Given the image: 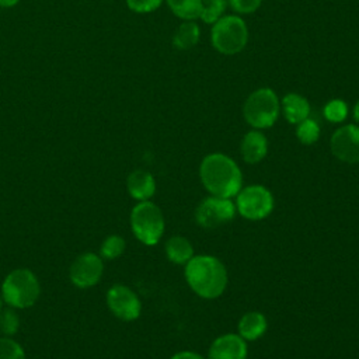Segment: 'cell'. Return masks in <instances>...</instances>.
<instances>
[{"mask_svg": "<svg viewBox=\"0 0 359 359\" xmlns=\"http://www.w3.org/2000/svg\"><path fill=\"white\" fill-rule=\"evenodd\" d=\"M130 227L140 243L146 245L157 244L164 233L161 209L150 201H140L130 212Z\"/></svg>", "mask_w": 359, "mask_h": 359, "instance_id": "obj_5", "label": "cell"}, {"mask_svg": "<svg viewBox=\"0 0 359 359\" xmlns=\"http://www.w3.org/2000/svg\"><path fill=\"white\" fill-rule=\"evenodd\" d=\"M236 212V205L231 198L210 195L202 199L196 206L195 220L203 229H216L230 222Z\"/></svg>", "mask_w": 359, "mask_h": 359, "instance_id": "obj_8", "label": "cell"}, {"mask_svg": "<svg viewBox=\"0 0 359 359\" xmlns=\"http://www.w3.org/2000/svg\"><path fill=\"white\" fill-rule=\"evenodd\" d=\"M39 282L29 269L11 271L1 286V294L4 300L17 309H25L32 306L39 296Z\"/></svg>", "mask_w": 359, "mask_h": 359, "instance_id": "obj_6", "label": "cell"}, {"mask_svg": "<svg viewBox=\"0 0 359 359\" xmlns=\"http://www.w3.org/2000/svg\"><path fill=\"white\" fill-rule=\"evenodd\" d=\"M199 177L210 195L222 198L236 196L243 185L238 164L224 153L205 156L199 165Z\"/></svg>", "mask_w": 359, "mask_h": 359, "instance_id": "obj_1", "label": "cell"}, {"mask_svg": "<svg viewBox=\"0 0 359 359\" xmlns=\"http://www.w3.org/2000/svg\"><path fill=\"white\" fill-rule=\"evenodd\" d=\"M348 112H349L348 104L339 98L330 100L323 108L324 118L332 123H341L342 121H345L348 116Z\"/></svg>", "mask_w": 359, "mask_h": 359, "instance_id": "obj_21", "label": "cell"}, {"mask_svg": "<svg viewBox=\"0 0 359 359\" xmlns=\"http://www.w3.org/2000/svg\"><path fill=\"white\" fill-rule=\"evenodd\" d=\"M163 0H126L128 7L135 13H151L161 6Z\"/></svg>", "mask_w": 359, "mask_h": 359, "instance_id": "obj_27", "label": "cell"}, {"mask_svg": "<svg viewBox=\"0 0 359 359\" xmlns=\"http://www.w3.org/2000/svg\"><path fill=\"white\" fill-rule=\"evenodd\" d=\"M266 317L259 311H248L241 316L237 324V334L245 341H255L266 331Z\"/></svg>", "mask_w": 359, "mask_h": 359, "instance_id": "obj_16", "label": "cell"}, {"mask_svg": "<svg viewBox=\"0 0 359 359\" xmlns=\"http://www.w3.org/2000/svg\"><path fill=\"white\" fill-rule=\"evenodd\" d=\"M268 153V140L266 136L258 130L252 129L247 132L240 143V154L243 160L248 164H257Z\"/></svg>", "mask_w": 359, "mask_h": 359, "instance_id": "obj_13", "label": "cell"}, {"mask_svg": "<svg viewBox=\"0 0 359 359\" xmlns=\"http://www.w3.org/2000/svg\"><path fill=\"white\" fill-rule=\"evenodd\" d=\"M18 316L13 309H4L0 311V330L6 335H11L18 330Z\"/></svg>", "mask_w": 359, "mask_h": 359, "instance_id": "obj_25", "label": "cell"}, {"mask_svg": "<svg viewBox=\"0 0 359 359\" xmlns=\"http://www.w3.org/2000/svg\"><path fill=\"white\" fill-rule=\"evenodd\" d=\"M280 112L289 123L297 125L310 114V104L306 97L297 93H289L280 100Z\"/></svg>", "mask_w": 359, "mask_h": 359, "instance_id": "obj_14", "label": "cell"}, {"mask_svg": "<svg viewBox=\"0 0 359 359\" xmlns=\"http://www.w3.org/2000/svg\"><path fill=\"white\" fill-rule=\"evenodd\" d=\"M236 210L247 220H261L271 215L273 196L268 188L252 184L241 188L236 195Z\"/></svg>", "mask_w": 359, "mask_h": 359, "instance_id": "obj_7", "label": "cell"}, {"mask_svg": "<svg viewBox=\"0 0 359 359\" xmlns=\"http://www.w3.org/2000/svg\"><path fill=\"white\" fill-rule=\"evenodd\" d=\"M20 0H0V7H13L18 3Z\"/></svg>", "mask_w": 359, "mask_h": 359, "instance_id": "obj_30", "label": "cell"}, {"mask_svg": "<svg viewBox=\"0 0 359 359\" xmlns=\"http://www.w3.org/2000/svg\"><path fill=\"white\" fill-rule=\"evenodd\" d=\"M165 255L174 264H187L194 257V247L188 238L172 236L165 243Z\"/></svg>", "mask_w": 359, "mask_h": 359, "instance_id": "obj_18", "label": "cell"}, {"mask_svg": "<svg viewBox=\"0 0 359 359\" xmlns=\"http://www.w3.org/2000/svg\"><path fill=\"white\" fill-rule=\"evenodd\" d=\"M280 114V100L269 87H259L248 94L243 104V116L252 129L271 128Z\"/></svg>", "mask_w": 359, "mask_h": 359, "instance_id": "obj_4", "label": "cell"}, {"mask_svg": "<svg viewBox=\"0 0 359 359\" xmlns=\"http://www.w3.org/2000/svg\"><path fill=\"white\" fill-rule=\"evenodd\" d=\"M185 280L203 299L219 297L227 286L229 275L224 264L213 255H194L185 264Z\"/></svg>", "mask_w": 359, "mask_h": 359, "instance_id": "obj_2", "label": "cell"}, {"mask_svg": "<svg viewBox=\"0 0 359 359\" xmlns=\"http://www.w3.org/2000/svg\"><path fill=\"white\" fill-rule=\"evenodd\" d=\"M0 359H25V355L15 341L0 338Z\"/></svg>", "mask_w": 359, "mask_h": 359, "instance_id": "obj_24", "label": "cell"}, {"mask_svg": "<svg viewBox=\"0 0 359 359\" xmlns=\"http://www.w3.org/2000/svg\"><path fill=\"white\" fill-rule=\"evenodd\" d=\"M174 15L184 21H195L201 15V0H165Z\"/></svg>", "mask_w": 359, "mask_h": 359, "instance_id": "obj_19", "label": "cell"}, {"mask_svg": "<svg viewBox=\"0 0 359 359\" xmlns=\"http://www.w3.org/2000/svg\"><path fill=\"white\" fill-rule=\"evenodd\" d=\"M212 46L222 55L233 56L240 53L248 42V28L245 21L237 14L222 15L212 24Z\"/></svg>", "mask_w": 359, "mask_h": 359, "instance_id": "obj_3", "label": "cell"}, {"mask_svg": "<svg viewBox=\"0 0 359 359\" xmlns=\"http://www.w3.org/2000/svg\"><path fill=\"white\" fill-rule=\"evenodd\" d=\"M107 304L109 310L123 321L136 320L142 310L137 294L125 285H114L108 290Z\"/></svg>", "mask_w": 359, "mask_h": 359, "instance_id": "obj_10", "label": "cell"}, {"mask_svg": "<svg viewBox=\"0 0 359 359\" xmlns=\"http://www.w3.org/2000/svg\"><path fill=\"white\" fill-rule=\"evenodd\" d=\"M102 261L93 252H84L79 255L70 266V279L79 287L94 286L102 275Z\"/></svg>", "mask_w": 359, "mask_h": 359, "instance_id": "obj_11", "label": "cell"}, {"mask_svg": "<svg viewBox=\"0 0 359 359\" xmlns=\"http://www.w3.org/2000/svg\"><path fill=\"white\" fill-rule=\"evenodd\" d=\"M226 8L227 0H201L199 20H202L206 24H213L222 15H224Z\"/></svg>", "mask_w": 359, "mask_h": 359, "instance_id": "obj_20", "label": "cell"}, {"mask_svg": "<svg viewBox=\"0 0 359 359\" xmlns=\"http://www.w3.org/2000/svg\"><path fill=\"white\" fill-rule=\"evenodd\" d=\"M296 136H297L300 143H303V144H313V143H316L318 140L320 126H318V123L314 119L306 118L304 121L297 123Z\"/></svg>", "mask_w": 359, "mask_h": 359, "instance_id": "obj_22", "label": "cell"}, {"mask_svg": "<svg viewBox=\"0 0 359 359\" xmlns=\"http://www.w3.org/2000/svg\"><path fill=\"white\" fill-rule=\"evenodd\" d=\"M330 149L342 163H359V125L348 123L335 129L330 139Z\"/></svg>", "mask_w": 359, "mask_h": 359, "instance_id": "obj_9", "label": "cell"}, {"mask_svg": "<svg viewBox=\"0 0 359 359\" xmlns=\"http://www.w3.org/2000/svg\"><path fill=\"white\" fill-rule=\"evenodd\" d=\"M0 309H1V300H0Z\"/></svg>", "mask_w": 359, "mask_h": 359, "instance_id": "obj_31", "label": "cell"}, {"mask_svg": "<svg viewBox=\"0 0 359 359\" xmlns=\"http://www.w3.org/2000/svg\"><path fill=\"white\" fill-rule=\"evenodd\" d=\"M352 115H353V121L356 122V125H359V100L355 102V105H353V112H352Z\"/></svg>", "mask_w": 359, "mask_h": 359, "instance_id": "obj_29", "label": "cell"}, {"mask_svg": "<svg viewBox=\"0 0 359 359\" xmlns=\"http://www.w3.org/2000/svg\"><path fill=\"white\" fill-rule=\"evenodd\" d=\"M248 353L247 342L238 334H223L209 346L208 359H245Z\"/></svg>", "mask_w": 359, "mask_h": 359, "instance_id": "obj_12", "label": "cell"}, {"mask_svg": "<svg viewBox=\"0 0 359 359\" xmlns=\"http://www.w3.org/2000/svg\"><path fill=\"white\" fill-rule=\"evenodd\" d=\"M170 359H206V358H203L202 355H199L194 351H181V352L174 353Z\"/></svg>", "mask_w": 359, "mask_h": 359, "instance_id": "obj_28", "label": "cell"}, {"mask_svg": "<svg viewBox=\"0 0 359 359\" xmlns=\"http://www.w3.org/2000/svg\"><path fill=\"white\" fill-rule=\"evenodd\" d=\"M125 250V240L121 236H108L101 245V255L107 259L118 258Z\"/></svg>", "mask_w": 359, "mask_h": 359, "instance_id": "obj_23", "label": "cell"}, {"mask_svg": "<svg viewBox=\"0 0 359 359\" xmlns=\"http://www.w3.org/2000/svg\"><path fill=\"white\" fill-rule=\"evenodd\" d=\"M128 192L132 198L140 201H149L156 191V181L149 171L135 170L126 180Z\"/></svg>", "mask_w": 359, "mask_h": 359, "instance_id": "obj_15", "label": "cell"}, {"mask_svg": "<svg viewBox=\"0 0 359 359\" xmlns=\"http://www.w3.org/2000/svg\"><path fill=\"white\" fill-rule=\"evenodd\" d=\"M201 39V28L195 21H184L175 29L172 36L174 48L180 50H188L198 45Z\"/></svg>", "mask_w": 359, "mask_h": 359, "instance_id": "obj_17", "label": "cell"}, {"mask_svg": "<svg viewBox=\"0 0 359 359\" xmlns=\"http://www.w3.org/2000/svg\"><path fill=\"white\" fill-rule=\"evenodd\" d=\"M262 0H227V6L237 14V15H245L252 14L261 7Z\"/></svg>", "mask_w": 359, "mask_h": 359, "instance_id": "obj_26", "label": "cell"}]
</instances>
